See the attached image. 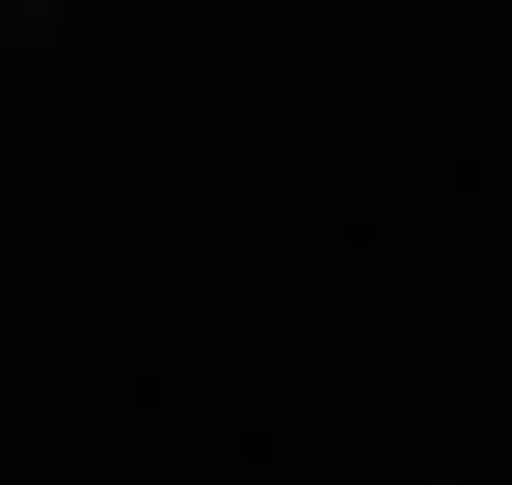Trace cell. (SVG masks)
Here are the masks:
<instances>
[]
</instances>
